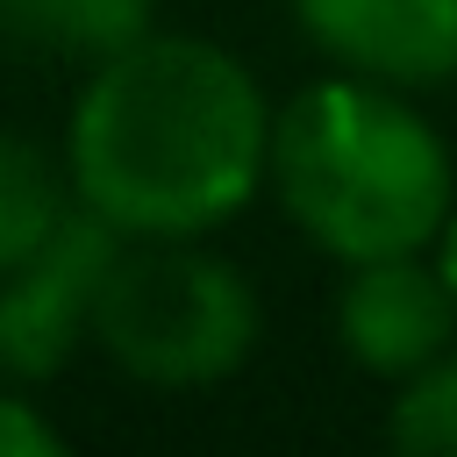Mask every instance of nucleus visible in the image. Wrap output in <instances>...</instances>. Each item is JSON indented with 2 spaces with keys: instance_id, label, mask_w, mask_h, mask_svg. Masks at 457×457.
I'll list each match as a JSON object with an SVG mask.
<instances>
[{
  "instance_id": "f257e3e1",
  "label": "nucleus",
  "mask_w": 457,
  "mask_h": 457,
  "mask_svg": "<svg viewBox=\"0 0 457 457\" xmlns=\"http://www.w3.org/2000/svg\"><path fill=\"white\" fill-rule=\"evenodd\" d=\"M71 193L143 236H207L271 179V107L257 79L200 36H136L100 57L64 129Z\"/></svg>"
},
{
  "instance_id": "f03ea898",
  "label": "nucleus",
  "mask_w": 457,
  "mask_h": 457,
  "mask_svg": "<svg viewBox=\"0 0 457 457\" xmlns=\"http://www.w3.org/2000/svg\"><path fill=\"white\" fill-rule=\"evenodd\" d=\"M271 186L314 250L371 264L436 243L450 214V150L393 86L336 71L271 114Z\"/></svg>"
},
{
  "instance_id": "7ed1b4c3",
  "label": "nucleus",
  "mask_w": 457,
  "mask_h": 457,
  "mask_svg": "<svg viewBox=\"0 0 457 457\" xmlns=\"http://www.w3.org/2000/svg\"><path fill=\"white\" fill-rule=\"evenodd\" d=\"M257 293L250 278L200 250L193 236H143L121 243L100 307L93 343L143 386H214L257 350Z\"/></svg>"
},
{
  "instance_id": "20e7f679",
  "label": "nucleus",
  "mask_w": 457,
  "mask_h": 457,
  "mask_svg": "<svg viewBox=\"0 0 457 457\" xmlns=\"http://www.w3.org/2000/svg\"><path fill=\"white\" fill-rule=\"evenodd\" d=\"M121 243L129 236L79 200L57 221V236L0 278V378L43 386L71 364L79 336H93V307H100V286H107Z\"/></svg>"
},
{
  "instance_id": "39448f33",
  "label": "nucleus",
  "mask_w": 457,
  "mask_h": 457,
  "mask_svg": "<svg viewBox=\"0 0 457 457\" xmlns=\"http://www.w3.org/2000/svg\"><path fill=\"white\" fill-rule=\"evenodd\" d=\"M457 336V300L436 271V257L421 264V250L407 257H371L350 264L343 293H336V343L357 371L371 378H414L421 364H436Z\"/></svg>"
},
{
  "instance_id": "423d86ee",
  "label": "nucleus",
  "mask_w": 457,
  "mask_h": 457,
  "mask_svg": "<svg viewBox=\"0 0 457 457\" xmlns=\"http://www.w3.org/2000/svg\"><path fill=\"white\" fill-rule=\"evenodd\" d=\"M293 21L343 71L378 86L457 79V0H293Z\"/></svg>"
},
{
  "instance_id": "0eeeda50",
  "label": "nucleus",
  "mask_w": 457,
  "mask_h": 457,
  "mask_svg": "<svg viewBox=\"0 0 457 457\" xmlns=\"http://www.w3.org/2000/svg\"><path fill=\"white\" fill-rule=\"evenodd\" d=\"M0 36L50 57H114L150 36V0H0Z\"/></svg>"
},
{
  "instance_id": "6e6552de",
  "label": "nucleus",
  "mask_w": 457,
  "mask_h": 457,
  "mask_svg": "<svg viewBox=\"0 0 457 457\" xmlns=\"http://www.w3.org/2000/svg\"><path fill=\"white\" fill-rule=\"evenodd\" d=\"M71 207H79L71 171L29 136H0V278L29 264Z\"/></svg>"
},
{
  "instance_id": "1a4fd4ad",
  "label": "nucleus",
  "mask_w": 457,
  "mask_h": 457,
  "mask_svg": "<svg viewBox=\"0 0 457 457\" xmlns=\"http://www.w3.org/2000/svg\"><path fill=\"white\" fill-rule=\"evenodd\" d=\"M386 436L407 457H457V357L443 350L414 378H400V400L386 407Z\"/></svg>"
},
{
  "instance_id": "9d476101",
  "label": "nucleus",
  "mask_w": 457,
  "mask_h": 457,
  "mask_svg": "<svg viewBox=\"0 0 457 457\" xmlns=\"http://www.w3.org/2000/svg\"><path fill=\"white\" fill-rule=\"evenodd\" d=\"M0 457H64V436L21 393H0Z\"/></svg>"
},
{
  "instance_id": "9b49d317",
  "label": "nucleus",
  "mask_w": 457,
  "mask_h": 457,
  "mask_svg": "<svg viewBox=\"0 0 457 457\" xmlns=\"http://www.w3.org/2000/svg\"><path fill=\"white\" fill-rule=\"evenodd\" d=\"M436 271H443V286H450V300H457V207L443 214V228H436Z\"/></svg>"
}]
</instances>
